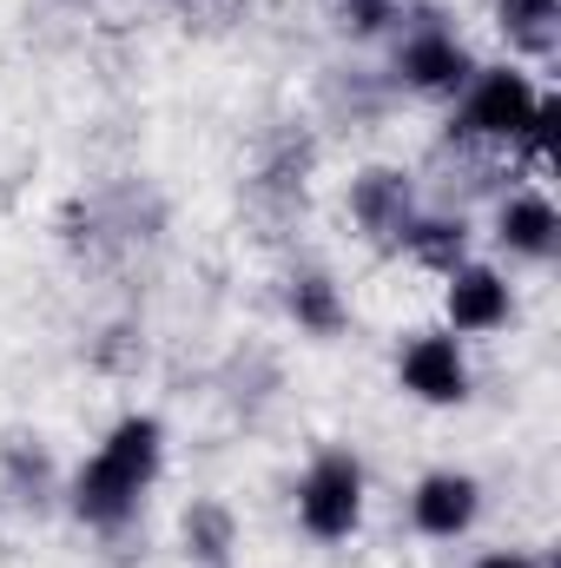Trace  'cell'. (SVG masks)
<instances>
[{"mask_svg":"<svg viewBox=\"0 0 561 568\" xmlns=\"http://www.w3.org/2000/svg\"><path fill=\"white\" fill-rule=\"evenodd\" d=\"M297 516H304L310 536L344 542L357 529V516H364V469L350 456H317L310 476L297 483Z\"/></svg>","mask_w":561,"mask_h":568,"instance_id":"7a4b0ae2","label":"cell"},{"mask_svg":"<svg viewBox=\"0 0 561 568\" xmlns=\"http://www.w3.org/2000/svg\"><path fill=\"white\" fill-rule=\"evenodd\" d=\"M561 239V219L549 199H536V192H522V199H509L502 205V245L509 252H522V258H549Z\"/></svg>","mask_w":561,"mask_h":568,"instance_id":"9c48e42d","label":"cell"},{"mask_svg":"<svg viewBox=\"0 0 561 568\" xmlns=\"http://www.w3.org/2000/svg\"><path fill=\"white\" fill-rule=\"evenodd\" d=\"M290 311H297V324H310V331H337V291L324 278H304L290 291Z\"/></svg>","mask_w":561,"mask_h":568,"instance_id":"7c38bea8","label":"cell"},{"mask_svg":"<svg viewBox=\"0 0 561 568\" xmlns=\"http://www.w3.org/2000/svg\"><path fill=\"white\" fill-rule=\"evenodd\" d=\"M469 523H476V483L469 476L442 469V476H429L417 489V529L422 536H462Z\"/></svg>","mask_w":561,"mask_h":568,"instance_id":"52a82bcc","label":"cell"},{"mask_svg":"<svg viewBox=\"0 0 561 568\" xmlns=\"http://www.w3.org/2000/svg\"><path fill=\"white\" fill-rule=\"evenodd\" d=\"M476 568H536L529 556H489V562H476Z\"/></svg>","mask_w":561,"mask_h":568,"instance_id":"5bb4252c","label":"cell"},{"mask_svg":"<svg viewBox=\"0 0 561 568\" xmlns=\"http://www.w3.org/2000/svg\"><path fill=\"white\" fill-rule=\"evenodd\" d=\"M404 239H410V252H417L422 265H442V272H456V258H462V225H442V219H429V225H410Z\"/></svg>","mask_w":561,"mask_h":568,"instance_id":"8fae6325","label":"cell"},{"mask_svg":"<svg viewBox=\"0 0 561 568\" xmlns=\"http://www.w3.org/2000/svg\"><path fill=\"white\" fill-rule=\"evenodd\" d=\"M509 317V284L482 265L469 272H449V324L456 331H496Z\"/></svg>","mask_w":561,"mask_h":568,"instance_id":"8992f818","label":"cell"},{"mask_svg":"<svg viewBox=\"0 0 561 568\" xmlns=\"http://www.w3.org/2000/svg\"><path fill=\"white\" fill-rule=\"evenodd\" d=\"M152 476H159V424H152V417H126V424L100 443V456L80 469L73 503H80L86 523L120 529V523L133 516V503H140V489L152 483Z\"/></svg>","mask_w":561,"mask_h":568,"instance_id":"6da1fadb","label":"cell"},{"mask_svg":"<svg viewBox=\"0 0 561 568\" xmlns=\"http://www.w3.org/2000/svg\"><path fill=\"white\" fill-rule=\"evenodd\" d=\"M404 384L417 390L422 404H462L469 371H462L456 337H417V344L404 351Z\"/></svg>","mask_w":561,"mask_h":568,"instance_id":"277c9868","label":"cell"},{"mask_svg":"<svg viewBox=\"0 0 561 568\" xmlns=\"http://www.w3.org/2000/svg\"><path fill=\"white\" fill-rule=\"evenodd\" d=\"M476 67H469V53L449 40V33H436V27H422L417 40L404 47V80L422 87V93H449V87H462Z\"/></svg>","mask_w":561,"mask_h":568,"instance_id":"5b68a950","label":"cell"},{"mask_svg":"<svg viewBox=\"0 0 561 568\" xmlns=\"http://www.w3.org/2000/svg\"><path fill=\"white\" fill-rule=\"evenodd\" d=\"M390 7H397V0H344V20H350L357 33H370V27L390 20Z\"/></svg>","mask_w":561,"mask_h":568,"instance_id":"4fadbf2b","label":"cell"},{"mask_svg":"<svg viewBox=\"0 0 561 568\" xmlns=\"http://www.w3.org/2000/svg\"><path fill=\"white\" fill-rule=\"evenodd\" d=\"M529 113H536V87L516 73V67H502V73H482L476 87H469V106H462V140H516L522 126H529Z\"/></svg>","mask_w":561,"mask_h":568,"instance_id":"3957f363","label":"cell"},{"mask_svg":"<svg viewBox=\"0 0 561 568\" xmlns=\"http://www.w3.org/2000/svg\"><path fill=\"white\" fill-rule=\"evenodd\" d=\"M350 205H357L364 232H377V239H404L410 232V185L397 172H364L357 192H350Z\"/></svg>","mask_w":561,"mask_h":568,"instance_id":"ba28073f","label":"cell"},{"mask_svg":"<svg viewBox=\"0 0 561 568\" xmlns=\"http://www.w3.org/2000/svg\"><path fill=\"white\" fill-rule=\"evenodd\" d=\"M555 20H561V0H502V33L529 53H549L555 47Z\"/></svg>","mask_w":561,"mask_h":568,"instance_id":"30bf717a","label":"cell"}]
</instances>
